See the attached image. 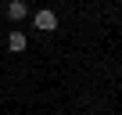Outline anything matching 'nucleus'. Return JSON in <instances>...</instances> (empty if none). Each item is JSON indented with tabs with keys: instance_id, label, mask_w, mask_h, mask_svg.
I'll return each mask as SVG.
<instances>
[{
	"instance_id": "3",
	"label": "nucleus",
	"mask_w": 122,
	"mask_h": 115,
	"mask_svg": "<svg viewBox=\"0 0 122 115\" xmlns=\"http://www.w3.org/2000/svg\"><path fill=\"white\" fill-rule=\"evenodd\" d=\"M7 15H11L15 22H22V18L29 15V7H25V0H11V4H7Z\"/></svg>"
},
{
	"instance_id": "1",
	"label": "nucleus",
	"mask_w": 122,
	"mask_h": 115,
	"mask_svg": "<svg viewBox=\"0 0 122 115\" xmlns=\"http://www.w3.org/2000/svg\"><path fill=\"white\" fill-rule=\"evenodd\" d=\"M32 22H36V29H43V32H54V29H57V15H54V11H36Z\"/></svg>"
},
{
	"instance_id": "2",
	"label": "nucleus",
	"mask_w": 122,
	"mask_h": 115,
	"mask_svg": "<svg viewBox=\"0 0 122 115\" xmlns=\"http://www.w3.org/2000/svg\"><path fill=\"white\" fill-rule=\"evenodd\" d=\"M7 47H11V50H15V54H22V50H25V47H29V40H25V32H18V29H15V32H11V36H7Z\"/></svg>"
}]
</instances>
